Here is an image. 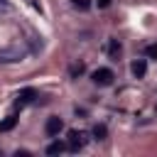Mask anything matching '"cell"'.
<instances>
[{"label":"cell","instance_id":"1","mask_svg":"<svg viewBox=\"0 0 157 157\" xmlns=\"http://www.w3.org/2000/svg\"><path fill=\"white\" fill-rule=\"evenodd\" d=\"M91 78H93L96 86H110L113 78H115V74H113L108 66H101V69H96V71L91 74Z\"/></svg>","mask_w":157,"mask_h":157},{"label":"cell","instance_id":"2","mask_svg":"<svg viewBox=\"0 0 157 157\" xmlns=\"http://www.w3.org/2000/svg\"><path fill=\"white\" fill-rule=\"evenodd\" d=\"M27 56L25 47H12V49H0V61H22Z\"/></svg>","mask_w":157,"mask_h":157},{"label":"cell","instance_id":"3","mask_svg":"<svg viewBox=\"0 0 157 157\" xmlns=\"http://www.w3.org/2000/svg\"><path fill=\"white\" fill-rule=\"evenodd\" d=\"M61 130H64V120H61L59 115H52V118H47V123H44V132H47L49 137H56Z\"/></svg>","mask_w":157,"mask_h":157},{"label":"cell","instance_id":"4","mask_svg":"<svg viewBox=\"0 0 157 157\" xmlns=\"http://www.w3.org/2000/svg\"><path fill=\"white\" fill-rule=\"evenodd\" d=\"M83 145H86V135H83L81 130H71V132H69V145H66V147H69L71 152H78Z\"/></svg>","mask_w":157,"mask_h":157},{"label":"cell","instance_id":"5","mask_svg":"<svg viewBox=\"0 0 157 157\" xmlns=\"http://www.w3.org/2000/svg\"><path fill=\"white\" fill-rule=\"evenodd\" d=\"M37 96H39V93H37L34 88H29V86H27V88H22V91L17 93V101H15V105H25V103H29V101H34Z\"/></svg>","mask_w":157,"mask_h":157},{"label":"cell","instance_id":"6","mask_svg":"<svg viewBox=\"0 0 157 157\" xmlns=\"http://www.w3.org/2000/svg\"><path fill=\"white\" fill-rule=\"evenodd\" d=\"M130 71H132L135 78H142V76L147 74V61H145V59H135L132 66H130Z\"/></svg>","mask_w":157,"mask_h":157},{"label":"cell","instance_id":"7","mask_svg":"<svg viewBox=\"0 0 157 157\" xmlns=\"http://www.w3.org/2000/svg\"><path fill=\"white\" fill-rule=\"evenodd\" d=\"M17 125V115H7L5 120H0V132H10Z\"/></svg>","mask_w":157,"mask_h":157},{"label":"cell","instance_id":"8","mask_svg":"<svg viewBox=\"0 0 157 157\" xmlns=\"http://www.w3.org/2000/svg\"><path fill=\"white\" fill-rule=\"evenodd\" d=\"M66 150V145L61 142V140H54V142H49V147H47V155H61Z\"/></svg>","mask_w":157,"mask_h":157},{"label":"cell","instance_id":"9","mask_svg":"<svg viewBox=\"0 0 157 157\" xmlns=\"http://www.w3.org/2000/svg\"><path fill=\"white\" fill-rule=\"evenodd\" d=\"M120 49H123V47H120V42H118V39H110V42H108V54H110L113 59L120 54Z\"/></svg>","mask_w":157,"mask_h":157},{"label":"cell","instance_id":"10","mask_svg":"<svg viewBox=\"0 0 157 157\" xmlns=\"http://www.w3.org/2000/svg\"><path fill=\"white\" fill-rule=\"evenodd\" d=\"M105 135H108V128H105L103 123H98V125L93 128V137H96V140H105Z\"/></svg>","mask_w":157,"mask_h":157},{"label":"cell","instance_id":"11","mask_svg":"<svg viewBox=\"0 0 157 157\" xmlns=\"http://www.w3.org/2000/svg\"><path fill=\"white\" fill-rule=\"evenodd\" d=\"M71 5H74L76 10H88V7H91V0H71Z\"/></svg>","mask_w":157,"mask_h":157},{"label":"cell","instance_id":"12","mask_svg":"<svg viewBox=\"0 0 157 157\" xmlns=\"http://www.w3.org/2000/svg\"><path fill=\"white\" fill-rule=\"evenodd\" d=\"M145 54H147L150 59H157V42H155V44H147V49H145Z\"/></svg>","mask_w":157,"mask_h":157},{"label":"cell","instance_id":"13","mask_svg":"<svg viewBox=\"0 0 157 157\" xmlns=\"http://www.w3.org/2000/svg\"><path fill=\"white\" fill-rule=\"evenodd\" d=\"M83 71H86V66H83V64H74V66H71V76H81Z\"/></svg>","mask_w":157,"mask_h":157},{"label":"cell","instance_id":"14","mask_svg":"<svg viewBox=\"0 0 157 157\" xmlns=\"http://www.w3.org/2000/svg\"><path fill=\"white\" fill-rule=\"evenodd\" d=\"M15 157H29V152H27V150H17V152H15Z\"/></svg>","mask_w":157,"mask_h":157},{"label":"cell","instance_id":"15","mask_svg":"<svg viewBox=\"0 0 157 157\" xmlns=\"http://www.w3.org/2000/svg\"><path fill=\"white\" fill-rule=\"evenodd\" d=\"M96 5H98V7H108V5H110V0H96Z\"/></svg>","mask_w":157,"mask_h":157},{"label":"cell","instance_id":"16","mask_svg":"<svg viewBox=\"0 0 157 157\" xmlns=\"http://www.w3.org/2000/svg\"><path fill=\"white\" fill-rule=\"evenodd\" d=\"M2 2H7V0H2Z\"/></svg>","mask_w":157,"mask_h":157}]
</instances>
